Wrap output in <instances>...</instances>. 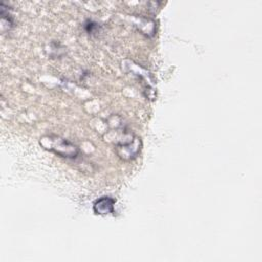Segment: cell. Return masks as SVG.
I'll list each match as a JSON object with an SVG mask.
<instances>
[{
  "label": "cell",
  "mask_w": 262,
  "mask_h": 262,
  "mask_svg": "<svg viewBox=\"0 0 262 262\" xmlns=\"http://www.w3.org/2000/svg\"><path fill=\"white\" fill-rule=\"evenodd\" d=\"M116 200L110 196H101L95 201L93 205V211L97 215H107L114 212V205Z\"/></svg>",
  "instance_id": "obj_2"
},
{
  "label": "cell",
  "mask_w": 262,
  "mask_h": 262,
  "mask_svg": "<svg viewBox=\"0 0 262 262\" xmlns=\"http://www.w3.org/2000/svg\"><path fill=\"white\" fill-rule=\"evenodd\" d=\"M48 138L51 141V145H50V147H48L50 150L56 152L57 155H60L61 157H66V158H75V157H77V155L79 152V149L76 145L72 144L68 140H66L63 138H60V137L50 136Z\"/></svg>",
  "instance_id": "obj_1"
}]
</instances>
